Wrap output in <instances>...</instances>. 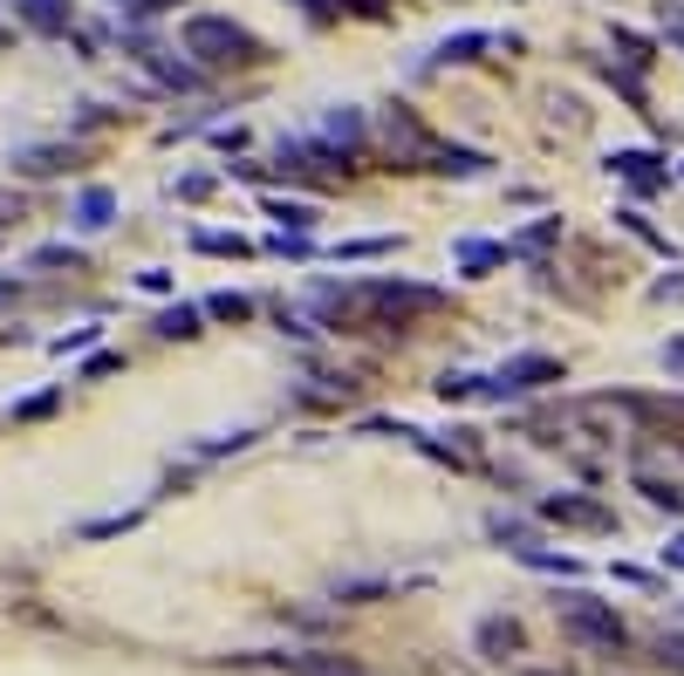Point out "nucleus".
<instances>
[{"label":"nucleus","mask_w":684,"mask_h":676,"mask_svg":"<svg viewBox=\"0 0 684 676\" xmlns=\"http://www.w3.org/2000/svg\"><path fill=\"white\" fill-rule=\"evenodd\" d=\"M179 48L199 62V69H267L274 62V48L247 28V21H233V14H185L179 21Z\"/></svg>","instance_id":"obj_1"},{"label":"nucleus","mask_w":684,"mask_h":676,"mask_svg":"<svg viewBox=\"0 0 684 676\" xmlns=\"http://www.w3.org/2000/svg\"><path fill=\"white\" fill-rule=\"evenodd\" d=\"M376 158H384V171H432V158H439V137L418 123V110L411 102H391L384 117H376Z\"/></svg>","instance_id":"obj_2"},{"label":"nucleus","mask_w":684,"mask_h":676,"mask_svg":"<svg viewBox=\"0 0 684 676\" xmlns=\"http://www.w3.org/2000/svg\"><path fill=\"white\" fill-rule=\"evenodd\" d=\"M554 621H562V629H568L581 649H602V656H616V649L629 642V629H623L616 602H596V594H581V588L554 594Z\"/></svg>","instance_id":"obj_3"},{"label":"nucleus","mask_w":684,"mask_h":676,"mask_svg":"<svg viewBox=\"0 0 684 676\" xmlns=\"http://www.w3.org/2000/svg\"><path fill=\"white\" fill-rule=\"evenodd\" d=\"M548 383H568V362L548 355V349H520V355H506L500 370L487 376L479 397H487V403H520V397H541Z\"/></svg>","instance_id":"obj_4"},{"label":"nucleus","mask_w":684,"mask_h":676,"mask_svg":"<svg viewBox=\"0 0 684 676\" xmlns=\"http://www.w3.org/2000/svg\"><path fill=\"white\" fill-rule=\"evenodd\" d=\"M535 512L548 519V527H575V533H616V512L589 499V492H541Z\"/></svg>","instance_id":"obj_5"},{"label":"nucleus","mask_w":684,"mask_h":676,"mask_svg":"<svg viewBox=\"0 0 684 676\" xmlns=\"http://www.w3.org/2000/svg\"><path fill=\"white\" fill-rule=\"evenodd\" d=\"M602 171H610V178H623V185L637 192V198H657V192H671V178H677L664 158H657V150H637V144L610 150V158H602Z\"/></svg>","instance_id":"obj_6"},{"label":"nucleus","mask_w":684,"mask_h":676,"mask_svg":"<svg viewBox=\"0 0 684 676\" xmlns=\"http://www.w3.org/2000/svg\"><path fill=\"white\" fill-rule=\"evenodd\" d=\"M315 137H322V144H336L343 158H357V165H363V150H370V117L357 110V102H328L322 123H315Z\"/></svg>","instance_id":"obj_7"},{"label":"nucleus","mask_w":684,"mask_h":676,"mask_svg":"<svg viewBox=\"0 0 684 676\" xmlns=\"http://www.w3.org/2000/svg\"><path fill=\"white\" fill-rule=\"evenodd\" d=\"M83 158H89V150L75 144V137H69V144H62V137H48V144H21L8 165H14L21 178H62V171H75Z\"/></svg>","instance_id":"obj_8"},{"label":"nucleus","mask_w":684,"mask_h":676,"mask_svg":"<svg viewBox=\"0 0 684 676\" xmlns=\"http://www.w3.org/2000/svg\"><path fill=\"white\" fill-rule=\"evenodd\" d=\"M500 48V35H487V28H459V35H445L439 48H432V62H424L418 75H439V69H472V62H487Z\"/></svg>","instance_id":"obj_9"},{"label":"nucleus","mask_w":684,"mask_h":676,"mask_svg":"<svg viewBox=\"0 0 684 676\" xmlns=\"http://www.w3.org/2000/svg\"><path fill=\"white\" fill-rule=\"evenodd\" d=\"M506 259H514L506 240H479V232H459V240H452V267H459V280H487V274L506 267Z\"/></svg>","instance_id":"obj_10"},{"label":"nucleus","mask_w":684,"mask_h":676,"mask_svg":"<svg viewBox=\"0 0 684 676\" xmlns=\"http://www.w3.org/2000/svg\"><path fill=\"white\" fill-rule=\"evenodd\" d=\"M8 8L41 41H69V28H75V0H8Z\"/></svg>","instance_id":"obj_11"},{"label":"nucleus","mask_w":684,"mask_h":676,"mask_svg":"<svg viewBox=\"0 0 684 676\" xmlns=\"http://www.w3.org/2000/svg\"><path fill=\"white\" fill-rule=\"evenodd\" d=\"M357 397H363L357 376H301L288 389V403H301V410H336V403H357Z\"/></svg>","instance_id":"obj_12"},{"label":"nucleus","mask_w":684,"mask_h":676,"mask_svg":"<svg viewBox=\"0 0 684 676\" xmlns=\"http://www.w3.org/2000/svg\"><path fill=\"white\" fill-rule=\"evenodd\" d=\"M117 213H123V198H117L110 185H83V192H75V205H69L75 232H110V226H117Z\"/></svg>","instance_id":"obj_13"},{"label":"nucleus","mask_w":684,"mask_h":676,"mask_svg":"<svg viewBox=\"0 0 684 676\" xmlns=\"http://www.w3.org/2000/svg\"><path fill=\"white\" fill-rule=\"evenodd\" d=\"M206 301H171L158 322H151V335H158V342H199V335H206Z\"/></svg>","instance_id":"obj_14"},{"label":"nucleus","mask_w":684,"mask_h":676,"mask_svg":"<svg viewBox=\"0 0 684 676\" xmlns=\"http://www.w3.org/2000/svg\"><path fill=\"white\" fill-rule=\"evenodd\" d=\"M629 485H637V492H644V499H650L657 512L684 519V479H664V472H650V464L637 458V464H629Z\"/></svg>","instance_id":"obj_15"},{"label":"nucleus","mask_w":684,"mask_h":676,"mask_svg":"<svg viewBox=\"0 0 684 676\" xmlns=\"http://www.w3.org/2000/svg\"><path fill=\"white\" fill-rule=\"evenodd\" d=\"M472 642H479V656H487V663H506V656H520V642H527V636H520V621H514V615H487Z\"/></svg>","instance_id":"obj_16"},{"label":"nucleus","mask_w":684,"mask_h":676,"mask_svg":"<svg viewBox=\"0 0 684 676\" xmlns=\"http://www.w3.org/2000/svg\"><path fill=\"white\" fill-rule=\"evenodd\" d=\"M261 213L281 226V232H315V226H322V205H315V198H281V192H267Z\"/></svg>","instance_id":"obj_17"},{"label":"nucleus","mask_w":684,"mask_h":676,"mask_svg":"<svg viewBox=\"0 0 684 676\" xmlns=\"http://www.w3.org/2000/svg\"><path fill=\"white\" fill-rule=\"evenodd\" d=\"M432 171H439V178H459V185H472V178H487V171H493V158H487V150H472V144H439Z\"/></svg>","instance_id":"obj_18"},{"label":"nucleus","mask_w":684,"mask_h":676,"mask_svg":"<svg viewBox=\"0 0 684 676\" xmlns=\"http://www.w3.org/2000/svg\"><path fill=\"white\" fill-rule=\"evenodd\" d=\"M602 83H610L637 117H650V89H644V69H629V62H602Z\"/></svg>","instance_id":"obj_19"},{"label":"nucleus","mask_w":684,"mask_h":676,"mask_svg":"<svg viewBox=\"0 0 684 676\" xmlns=\"http://www.w3.org/2000/svg\"><path fill=\"white\" fill-rule=\"evenodd\" d=\"M554 240H562V219H535V226H520L506 246H514V259H535V267H541Z\"/></svg>","instance_id":"obj_20"},{"label":"nucleus","mask_w":684,"mask_h":676,"mask_svg":"<svg viewBox=\"0 0 684 676\" xmlns=\"http://www.w3.org/2000/svg\"><path fill=\"white\" fill-rule=\"evenodd\" d=\"M610 219H616V226H623V232H629V240H644V246H650V253H664V259H671V253H677V246H671V240H664V232H657V226H650V219H644V205H616V213H610Z\"/></svg>","instance_id":"obj_21"},{"label":"nucleus","mask_w":684,"mask_h":676,"mask_svg":"<svg viewBox=\"0 0 684 676\" xmlns=\"http://www.w3.org/2000/svg\"><path fill=\"white\" fill-rule=\"evenodd\" d=\"M610 41H616V62H629V69H650L657 62V41L637 35V28H623V21H610Z\"/></svg>","instance_id":"obj_22"},{"label":"nucleus","mask_w":684,"mask_h":676,"mask_svg":"<svg viewBox=\"0 0 684 676\" xmlns=\"http://www.w3.org/2000/svg\"><path fill=\"white\" fill-rule=\"evenodd\" d=\"M404 246V232H370V240H343V246H328V259H391Z\"/></svg>","instance_id":"obj_23"},{"label":"nucleus","mask_w":684,"mask_h":676,"mask_svg":"<svg viewBox=\"0 0 684 676\" xmlns=\"http://www.w3.org/2000/svg\"><path fill=\"white\" fill-rule=\"evenodd\" d=\"M274 328H281L288 342H322V335H328V328L309 315V307H288V301H274Z\"/></svg>","instance_id":"obj_24"},{"label":"nucleus","mask_w":684,"mask_h":676,"mask_svg":"<svg viewBox=\"0 0 684 676\" xmlns=\"http://www.w3.org/2000/svg\"><path fill=\"white\" fill-rule=\"evenodd\" d=\"M185 240H192V253H219V259H247V253H253L240 232H206V226H192Z\"/></svg>","instance_id":"obj_25"},{"label":"nucleus","mask_w":684,"mask_h":676,"mask_svg":"<svg viewBox=\"0 0 684 676\" xmlns=\"http://www.w3.org/2000/svg\"><path fill=\"white\" fill-rule=\"evenodd\" d=\"M62 397H69V389L56 383V389H35V397H21V403H8V418L14 424H35V418H56V410H62Z\"/></svg>","instance_id":"obj_26"},{"label":"nucleus","mask_w":684,"mask_h":676,"mask_svg":"<svg viewBox=\"0 0 684 676\" xmlns=\"http://www.w3.org/2000/svg\"><path fill=\"white\" fill-rule=\"evenodd\" d=\"M253 307H261V301H253V294H240V288H219V294H206V315H213V322H253Z\"/></svg>","instance_id":"obj_27"},{"label":"nucleus","mask_w":684,"mask_h":676,"mask_svg":"<svg viewBox=\"0 0 684 676\" xmlns=\"http://www.w3.org/2000/svg\"><path fill=\"white\" fill-rule=\"evenodd\" d=\"M267 253H274V259H315L322 246H315V232H281V226H274V232H267Z\"/></svg>","instance_id":"obj_28"},{"label":"nucleus","mask_w":684,"mask_h":676,"mask_svg":"<svg viewBox=\"0 0 684 676\" xmlns=\"http://www.w3.org/2000/svg\"><path fill=\"white\" fill-rule=\"evenodd\" d=\"M253 437H261L253 424H240V431H219V437H199V445H192V458H226V451H247Z\"/></svg>","instance_id":"obj_29"},{"label":"nucleus","mask_w":684,"mask_h":676,"mask_svg":"<svg viewBox=\"0 0 684 676\" xmlns=\"http://www.w3.org/2000/svg\"><path fill=\"white\" fill-rule=\"evenodd\" d=\"M487 533L493 540H506V547H535V527H527V519H514V512H487Z\"/></svg>","instance_id":"obj_30"},{"label":"nucleus","mask_w":684,"mask_h":676,"mask_svg":"<svg viewBox=\"0 0 684 676\" xmlns=\"http://www.w3.org/2000/svg\"><path fill=\"white\" fill-rule=\"evenodd\" d=\"M514 560L520 567H541V575H581V560L575 554H554V547H520Z\"/></svg>","instance_id":"obj_31"},{"label":"nucleus","mask_w":684,"mask_h":676,"mask_svg":"<svg viewBox=\"0 0 684 676\" xmlns=\"http://www.w3.org/2000/svg\"><path fill=\"white\" fill-rule=\"evenodd\" d=\"M213 192H219V171H179V178H171V198H185V205L213 198Z\"/></svg>","instance_id":"obj_32"},{"label":"nucleus","mask_w":684,"mask_h":676,"mask_svg":"<svg viewBox=\"0 0 684 676\" xmlns=\"http://www.w3.org/2000/svg\"><path fill=\"white\" fill-rule=\"evenodd\" d=\"M432 389H439L445 403H466V397H479V389H487V376H472V370H445Z\"/></svg>","instance_id":"obj_33"},{"label":"nucleus","mask_w":684,"mask_h":676,"mask_svg":"<svg viewBox=\"0 0 684 676\" xmlns=\"http://www.w3.org/2000/svg\"><path fill=\"white\" fill-rule=\"evenodd\" d=\"M397 581L391 575H363V581H336L328 594H336V602H376V594H391Z\"/></svg>","instance_id":"obj_34"},{"label":"nucleus","mask_w":684,"mask_h":676,"mask_svg":"<svg viewBox=\"0 0 684 676\" xmlns=\"http://www.w3.org/2000/svg\"><path fill=\"white\" fill-rule=\"evenodd\" d=\"M110 8L123 14V28H144V21H158V14H171L179 0H110Z\"/></svg>","instance_id":"obj_35"},{"label":"nucleus","mask_w":684,"mask_h":676,"mask_svg":"<svg viewBox=\"0 0 684 676\" xmlns=\"http://www.w3.org/2000/svg\"><path fill=\"white\" fill-rule=\"evenodd\" d=\"M657 35L684 56V0H657Z\"/></svg>","instance_id":"obj_36"},{"label":"nucleus","mask_w":684,"mask_h":676,"mask_svg":"<svg viewBox=\"0 0 684 676\" xmlns=\"http://www.w3.org/2000/svg\"><path fill=\"white\" fill-rule=\"evenodd\" d=\"M28 267H69V274H75V267H83V246H69V240H56V246H41V253L28 259Z\"/></svg>","instance_id":"obj_37"},{"label":"nucleus","mask_w":684,"mask_h":676,"mask_svg":"<svg viewBox=\"0 0 684 676\" xmlns=\"http://www.w3.org/2000/svg\"><path fill=\"white\" fill-rule=\"evenodd\" d=\"M650 301H657V307H677V301H684V267L664 274V280H650Z\"/></svg>","instance_id":"obj_38"},{"label":"nucleus","mask_w":684,"mask_h":676,"mask_svg":"<svg viewBox=\"0 0 684 676\" xmlns=\"http://www.w3.org/2000/svg\"><path fill=\"white\" fill-rule=\"evenodd\" d=\"M96 335H104V328H69V335H56L48 349H56V355H75V349H96Z\"/></svg>","instance_id":"obj_39"},{"label":"nucleus","mask_w":684,"mask_h":676,"mask_svg":"<svg viewBox=\"0 0 684 676\" xmlns=\"http://www.w3.org/2000/svg\"><path fill=\"white\" fill-rule=\"evenodd\" d=\"M117 370H123V355H117V349H96V355L83 362V383H96V376H117Z\"/></svg>","instance_id":"obj_40"},{"label":"nucleus","mask_w":684,"mask_h":676,"mask_svg":"<svg viewBox=\"0 0 684 676\" xmlns=\"http://www.w3.org/2000/svg\"><path fill=\"white\" fill-rule=\"evenodd\" d=\"M295 8H301V14H309V21H315V28H328V21H336V14L349 8V0H295Z\"/></svg>","instance_id":"obj_41"},{"label":"nucleus","mask_w":684,"mask_h":676,"mask_svg":"<svg viewBox=\"0 0 684 676\" xmlns=\"http://www.w3.org/2000/svg\"><path fill=\"white\" fill-rule=\"evenodd\" d=\"M75 123H83V130H104V123H117V110H110V102H75Z\"/></svg>","instance_id":"obj_42"},{"label":"nucleus","mask_w":684,"mask_h":676,"mask_svg":"<svg viewBox=\"0 0 684 676\" xmlns=\"http://www.w3.org/2000/svg\"><path fill=\"white\" fill-rule=\"evenodd\" d=\"M657 362H664V370H671V376L684 383V335H671V342H664V349H657Z\"/></svg>","instance_id":"obj_43"},{"label":"nucleus","mask_w":684,"mask_h":676,"mask_svg":"<svg viewBox=\"0 0 684 676\" xmlns=\"http://www.w3.org/2000/svg\"><path fill=\"white\" fill-rule=\"evenodd\" d=\"M137 288H144V294H171V288H179V280H171L165 267H144V274H137Z\"/></svg>","instance_id":"obj_44"},{"label":"nucleus","mask_w":684,"mask_h":676,"mask_svg":"<svg viewBox=\"0 0 684 676\" xmlns=\"http://www.w3.org/2000/svg\"><path fill=\"white\" fill-rule=\"evenodd\" d=\"M650 649H657V663H677L684 669V636H657Z\"/></svg>","instance_id":"obj_45"},{"label":"nucleus","mask_w":684,"mask_h":676,"mask_svg":"<svg viewBox=\"0 0 684 676\" xmlns=\"http://www.w3.org/2000/svg\"><path fill=\"white\" fill-rule=\"evenodd\" d=\"M610 575H616L623 588H650V581H657V575H650V567H629V560H623V567H610Z\"/></svg>","instance_id":"obj_46"},{"label":"nucleus","mask_w":684,"mask_h":676,"mask_svg":"<svg viewBox=\"0 0 684 676\" xmlns=\"http://www.w3.org/2000/svg\"><path fill=\"white\" fill-rule=\"evenodd\" d=\"M213 144H219V150H240V144H247V130H240V123H233V130L213 123Z\"/></svg>","instance_id":"obj_47"},{"label":"nucleus","mask_w":684,"mask_h":676,"mask_svg":"<svg viewBox=\"0 0 684 676\" xmlns=\"http://www.w3.org/2000/svg\"><path fill=\"white\" fill-rule=\"evenodd\" d=\"M8 219H21V192H0V226Z\"/></svg>","instance_id":"obj_48"},{"label":"nucleus","mask_w":684,"mask_h":676,"mask_svg":"<svg viewBox=\"0 0 684 676\" xmlns=\"http://www.w3.org/2000/svg\"><path fill=\"white\" fill-rule=\"evenodd\" d=\"M664 567H677V575H684V533H677L671 547H664Z\"/></svg>","instance_id":"obj_49"},{"label":"nucleus","mask_w":684,"mask_h":676,"mask_svg":"<svg viewBox=\"0 0 684 676\" xmlns=\"http://www.w3.org/2000/svg\"><path fill=\"white\" fill-rule=\"evenodd\" d=\"M8 301H21V280H14V274H0V307H8Z\"/></svg>","instance_id":"obj_50"}]
</instances>
